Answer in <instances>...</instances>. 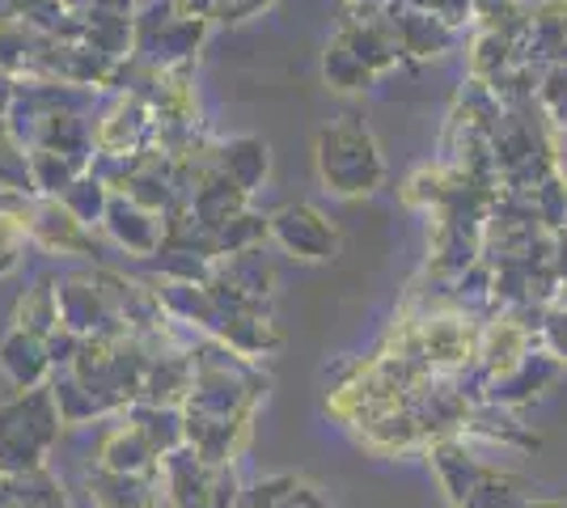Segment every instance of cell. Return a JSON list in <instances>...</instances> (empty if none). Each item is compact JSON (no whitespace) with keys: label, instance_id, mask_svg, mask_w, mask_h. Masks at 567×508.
<instances>
[{"label":"cell","instance_id":"6da1fadb","mask_svg":"<svg viewBox=\"0 0 567 508\" xmlns=\"http://www.w3.org/2000/svg\"><path fill=\"white\" fill-rule=\"evenodd\" d=\"M90 496L97 508H157V491L136 475H111V470L90 475Z\"/></svg>","mask_w":567,"mask_h":508},{"label":"cell","instance_id":"3957f363","mask_svg":"<svg viewBox=\"0 0 567 508\" xmlns=\"http://www.w3.org/2000/svg\"><path fill=\"white\" fill-rule=\"evenodd\" d=\"M102 462H106L111 475H144V470H153V449L144 445L141 436H127V440L118 436V440L106 445Z\"/></svg>","mask_w":567,"mask_h":508},{"label":"cell","instance_id":"5b68a950","mask_svg":"<svg viewBox=\"0 0 567 508\" xmlns=\"http://www.w3.org/2000/svg\"><path fill=\"white\" fill-rule=\"evenodd\" d=\"M520 508H567V505H559V500H538V505H520Z\"/></svg>","mask_w":567,"mask_h":508},{"label":"cell","instance_id":"277c9868","mask_svg":"<svg viewBox=\"0 0 567 508\" xmlns=\"http://www.w3.org/2000/svg\"><path fill=\"white\" fill-rule=\"evenodd\" d=\"M457 508H520L517 505V484L513 479H496V475H487L483 484L471 491V500Z\"/></svg>","mask_w":567,"mask_h":508},{"label":"cell","instance_id":"7a4b0ae2","mask_svg":"<svg viewBox=\"0 0 567 508\" xmlns=\"http://www.w3.org/2000/svg\"><path fill=\"white\" fill-rule=\"evenodd\" d=\"M436 470H441V484H445V491H450L453 508L466 505L474 487L487 479V475H483V470H478L462 449H453V445H445V449L436 454Z\"/></svg>","mask_w":567,"mask_h":508}]
</instances>
